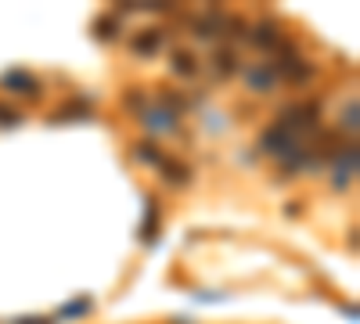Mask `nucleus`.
Here are the masks:
<instances>
[{
	"mask_svg": "<svg viewBox=\"0 0 360 324\" xmlns=\"http://www.w3.org/2000/svg\"><path fill=\"white\" fill-rule=\"evenodd\" d=\"M54 119H90V105L86 101H72V105H65V108H58L54 112Z\"/></svg>",
	"mask_w": 360,
	"mask_h": 324,
	"instance_id": "obj_6",
	"label": "nucleus"
},
{
	"mask_svg": "<svg viewBox=\"0 0 360 324\" xmlns=\"http://www.w3.org/2000/svg\"><path fill=\"white\" fill-rule=\"evenodd\" d=\"M274 72L288 76V83H303V79H310V76H314V65H310V62H303V58L295 54V47H281L278 62H274Z\"/></svg>",
	"mask_w": 360,
	"mask_h": 324,
	"instance_id": "obj_1",
	"label": "nucleus"
},
{
	"mask_svg": "<svg viewBox=\"0 0 360 324\" xmlns=\"http://www.w3.org/2000/svg\"><path fill=\"white\" fill-rule=\"evenodd\" d=\"M137 159H141V162H148V166H162V162H166V159H162V152L155 148L152 141H148V144H137Z\"/></svg>",
	"mask_w": 360,
	"mask_h": 324,
	"instance_id": "obj_9",
	"label": "nucleus"
},
{
	"mask_svg": "<svg viewBox=\"0 0 360 324\" xmlns=\"http://www.w3.org/2000/svg\"><path fill=\"white\" fill-rule=\"evenodd\" d=\"M213 62H217V72H220V76H231V72H238V54H234V51H217V58H213Z\"/></svg>",
	"mask_w": 360,
	"mask_h": 324,
	"instance_id": "obj_7",
	"label": "nucleus"
},
{
	"mask_svg": "<svg viewBox=\"0 0 360 324\" xmlns=\"http://www.w3.org/2000/svg\"><path fill=\"white\" fill-rule=\"evenodd\" d=\"M162 173H166L169 184H188V176H191V169L180 166V162H162Z\"/></svg>",
	"mask_w": 360,
	"mask_h": 324,
	"instance_id": "obj_8",
	"label": "nucleus"
},
{
	"mask_svg": "<svg viewBox=\"0 0 360 324\" xmlns=\"http://www.w3.org/2000/svg\"><path fill=\"white\" fill-rule=\"evenodd\" d=\"M249 83H252V86H263V91H266V86H270V72H252Z\"/></svg>",
	"mask_w": 360,
	"mask_h": 324,
	"instance_id": "obj_12",
	"label": "nucleus"
},
{
	"mask_svg": "<svg viewBox=\"0 0 360 324\" xmlns=\"http://www.w3.org/2000/svg\"><path fill=\"white\" fill-rule=\"evenodd\" d=\"M252 40H256L259 47H274V44L281 40V25H278V22H259Z\"/></svg>",
	"mask_w": 360,
	"mask_h": 324,
	"instance_id": "obj_4",
	"label": "nucleus"
},
{
	"mask_svg": "<svg viewBox=\"0 0 360 324\" xmlns=\"http://www.w3.org/2000/svg\"><path fill=\"white\" fill-rule=\"evenodd\" d=\"M0 83H4L11 94H33V98H40V83L29 72H8V76H0Z\"/></svg>",
	"mask_w": 360,
	"mask_h": 324,
	"instance_id": "obj_2",
	"label": "nucleus"
},
{
	"mask_svg": "<svg viewBox=\"0 0 360 324\" xmlns=\"http://www.w3.org/2000/svg\"><path fill=\"white\" fill-rule=\"evenodd\" d=\"M94 33H98V40L119 37V18H115V11H108V15H101V18L94 22Z\"/></svg>",
	"mask_w": 360,
	"mask_h": 324,
	"instance_id": "obj_5",
	"label": "nucleus"
},
{
	"mask_svg": "<svg viewBox=\"0 0 360 324\" xmlns=\"http://www.w3.org/2000/svg\"><path fill=\"white\" fill-rule=\"evenodd\" d=\"M173 72H180V76H195V72H198L195 58H191V54H184V51L173 54Z\"/></svg>",
	"mask_w": 360,
	"mask_h": 324,
	"instance_id": "obj_10",
	"label": "nucleus"
},
{
	"mask_svg": "<svg viewBox=\"0 0 360 324\" xmlns=\"http://www.w3.org/2000/svg\"><path fill=\"white\" fill-rule=\"evenodd\" d=\"M159 44H162V29H144V33L134 40V51L137 54H155Z\"/></svg>",
	"mask_w": 360,
	"mask_h": 324,
	"instance_id": "obj_3",
	"label": "nucleus"
},
{
	"mask_svg": "<svg viewBox=\"0 0 360 324\" xmlns=\"http://www.w3.org/2000/svg\"><path fill=\"white\" fill-rule=\"evenodd\" d=\"M22 119V115L15 112V108H8V105H0V123H4V127H15Z\"/></svg>",
	"mask_w": 360,
	"mask_h": 324,
	"instance_id": "obj_11",
	"label": "nucleus"
}]
</instances>
